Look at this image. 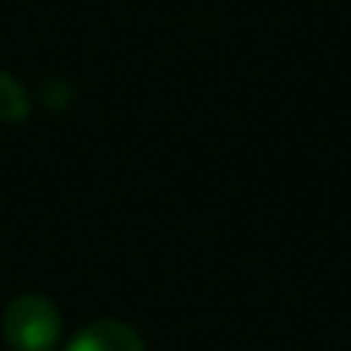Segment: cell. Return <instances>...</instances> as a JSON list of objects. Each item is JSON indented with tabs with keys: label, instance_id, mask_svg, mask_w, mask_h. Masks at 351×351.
I'll list each match as a JSON object with an SVG mask.
<instances>
[{
	"label": "cell",
	"instance_id": "obj_1",
	"mask_svg": "<svg viewBox=\"0 0 351 351\" xmlns=\"http://www.w3.org/2000/svg\"><path fill=\"white\" fill-rule=\"evenodd\" d=\"M0 334L11 351H56L62 337V313L49 296L21 293L4 306Z\"/></svg>",
	"mask_w": 351,
	"mask_h": 351
},
{
	"label": "cell",
	"instance_id": "obj_2",
	"mask_svg": "<svg viewBox=\"0 0 351 351\" xmlns=\"http://www.w3.org/2000/svg\"><path fill=\"white\" fill-rule=\"evenodd\" d=\"M62 351H145V341L131 324L107 317L86 324Z\"/></svg>",
	"mask_w": 351,
	"mask_h": 351
},
{
	"label": "cell",
	"instance_id": "obj_3",
	"mask_svg": "<svg viewBox=\"0 0 351 351\" xmlns=\"http://www.w3.org/2000/svg\"><path fill=\"white\" fill-rule=\"evenodd\" d=\"M32 114V97L18 76L0 69V124H21Z\"/></svg>",
	"mask_w": 351,
	"mask_h": 351
}]
</instances>
